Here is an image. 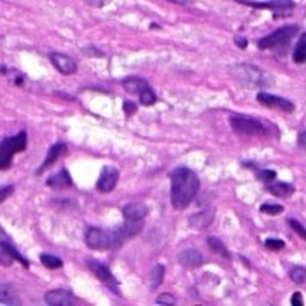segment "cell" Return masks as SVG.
<instances>
[{
    "mask_svg": "<svg viewBox=\"0 0 306 306\" xmlns=\"http://www.w3.org/2000/svg\"><path fill=\"white\" fill-rule=\"evenodd\" d=\"M172 3H176V5H187L189 2H181V0H172Z\"/></svg>",
    "mask_w": 306,
    "mask_h": 306,
    "instance_id": "obj_41",
    "label": "cell"
},
{
    "mask_svg": "<svg viewBox=\"0 0 306 306\" xmlns=\"http://www.w3.org/2000/svg\"><path fill=\"white\" fill-rule=\"evenodd\" d=\"M290 277H291V280H293L294 283H297V285H303L305 280H306V271H305V266H300V265L294 266V268L291 269V273H290Z\"/></svg>",
    "mask_w": 306,
    "mask_h": 306,
    "instance_id": "obj_28",
    "label": "cell"
},
{
    "mask_svg": "<svg viewBox=\"0 0 306 306\" xmlns=\"http://www.w3.org/2000/svg\"><path fill=\"white\" fill-rule=\"evenodd\" d=\"M40 262L49 269H58L63 266V260L57 256H52V254H40Z\"/></svg>",
    "mask_w": 306,
    "mask_h": 306,
    "instance_id": "obj_25",
    "label": "cell"
},
{
    "mask_svg": "<svg viewBox=\"0 0 306 306\" xmlns=\"http://www.w3.org/2000/svg\"><path fill=\"white\" fill-rule=\"evenodd\" d=\"M0 299H2V305H20L19 294H17L15 288L11 283H2Z\"/></svg>",
    "mask_w": 306,
    "mask_h": 306,
    "instance_id": "obj_20",
    "label": "cell"
},
{
    "mask_svg": "<svg viewBox=\"0 0 306 306\" xmlns=\"http://www.w3.org/2000/svg\"><path fill=\"white\" fill-rule=\"evenodd\" d=\"M89 5H104V2H88Z\"/></svg>",
    "mask_w": 306,
    "mask_h": 306,
    "instance_id": "obj_43",
    "label": "cell"
},
{
    "mask_svg": "<svg viewBox=\"0 0 306 306\" xmlns=\"http://www.w3.org/2000/svg\"><path fill=\"white\" fill-rule=\"evenodd\" d=\"M207 245L210 247V250L216 254H219V256H222L225 259H230V253L227 250V247L224 245V242L219 239V237L216 236H208L207 237Z\"/></svg>",
    "mask_w": 306,
    "mask_h": 306,
    "instance_id": "obj_22",
    "label": "cell"
},
{
    "mask_svg": "<svg viewBox=\"0 0 306 306\" xmlns=\"http://www.w3.org/2000/svg\"><path fill=\"white\" fill-rule=\"evenodd\" d=\"M84 244L91 250H109L115 248L112 230H103L98 227H88L84 231Z\"/></svg>",
    "mask_w": 306,
    "mask_h": 306,
    "instance_id": "obj_6",
    "label": "cell"
},
{
    "mask_svg": "<svg viewBox=\"0 0 306 306\" xmlns=\"http://www.w3.org/2000/svg\"><path fill=\"white\" fill-rule=\"evenodd\" d=\"M241 5H248L257 9H271V11H290L294 8L293 2H245V0H241Z\"/></svg>",
    "mask_w": 306,
    "mask_h": 306,
    "instance_id": "obj_18",
    "label": "cell"
},
{
    "mask_svg": "<svg viewBox=\"0 0 306 306\" xmlns=\"http://www.w3.org/2000/svg\"><path fill=\"white\" fill-rule=\"evenodd\" d=\"M260 213H263V214H268V216H277V214H280V213H283V207L282 205H279V204H269V202H266V204H263V205H260Z\"/></svg>",
    "mask_w": 306,
    "mask_h": 306,
    "instance_id": "obj_29",
    "label": "cell"
},
{
    "mask_svg": "<svg viewBox=\"0 0 306 306\" xmlns=\"http://www.w3.org/2000/svg\"><path fill=\"white\" fill-rule=\"evenodd\" d=\"M49 60L61 75H72L77 72V63L69 55H64L60 52H51Z\"/></svg>",
    "mask_w": 306,
    "mask_h": 306,
    "instance_id": "obj_12",
    "label": "cell"
},
{
    "mask_svg": "<svg viewBox=\"0 0 306 306\" xmlns=\"http://www.w3.org/2000/svg\"><path fill=\"white\" fill-rule=\"evenodd\" d=\"M156 305H161V306H173V305H176V297L172 296V294H168V293H164V294L158 296Z\"/></svg>",
    "mask_w": 306,
    "mask_h": 306,
    "instance_id": "obj_32",
    "label": "cell"
},
{
    "mask_svg": "<svg viewBox=\"0 0 306 306\" xmlns=\"http://www.w3.org/2000/svg\"><path fill=\"white\" fill-rule=\"evenodd\" d=\"M288 225H290L302 239H306V231H305V227H303V224H300L299 220H296V219H288Z\"/></svg>",
    "mask_w": 306,
    "mask_h": 306,
    "instance_id": "obj_33",
    "label": "cell"
},
{
    "mask_svg": "<svg viewBox=\"0 0 306 306\" xmlns=\"http://www.w3.org/2000/svg\"><path fill=\"white\" fill-rule=\"evenodd\" d=\"M0 257H2V265H3V266H11L12 262H14L12 256H11L8 251H5V250H2V253H0Z\"/></svg>",
    "mask_w": 306,
    "mask_h": 306,
    "instance_id": "obj_35",
    "label": "cell"
},
{
    "mask_svg": "<svg viewBox=\"0 0 306 306\" xmlns=\"http://www.w3.org/2000/svg\"><path fill=\"white\" fill-rule=\"evenodd\" d=\"M178 262L185 269H195L204 263V257L198 250H184L178 254Z\"/></svg>",
    "mask_w": 306,
    "mask_h": 306,
    "instance_id": "obj_14",
    "label": "cell"
},
{
    "mask_svg": "<svg viewBox=\"0 0 306 306\" xmlns=\"http://www.w3.org/2000/svg\"><path fill=\"white\" fill-rule=\"evenodd\" d=\"M300 31V28L297 25H286V26H282L279 29H276L274 32L268 34L263 39H260L257 42V48L262 49V51H266V49H277V48H282L285 45H288L296 34Z\"/></svg>",
    "mask_w": 306,
    "mask_h": 306,
    "instance_id": "obj_5",
    "label": "cell"
},
{
    "mask_svg": "<svg viewBox=\"0 0 306 306\" xmlns=\"http://www.w3.org/2000/svg\"><path fill=\"white\" fill-rule=\"evenodd\" d=\"M265 247L271 251H280L285 248V242L282 239H274V237H268L265 239Z\"/></svg>",
    "mask_w": 306,
    "mask_h": 306,
    "instance_id": "obj_31",
    "label": "cell"
},
{
    "mask_svg": "<svg viewBox=\"0 0 306 306\" xmlns=\"http://www.w3.org/2000/svg\"><path fill=\"white\" fill-rule=\"evenodd\" d=\"M199 178L189 167H176L170 172V201L175 210H185L199 192Z\"/></svg>",
    "mask_w": 306,
    "mask_h": 306,
    "instance_id": "obj_1",
    "label": "cell"
},
{
    "mask_svg": "<svg viewBox=\"0 0 306 306\" xmlns=\"http://www.w3.org/2000/svg\"><path fill=\"white\" fill-rule=\"evenodd\" d=\"M230 72L237 81L247 88H259V86H268V84H271L269 81H266L268 75L254 64H247V63L234 64L231 66Z\"/></svg>",
    "mask_w": 306,
    "mask_h": 306,
    "instance_id": "obj_3",
    "label": "cell"
},
{
    "mask_svg": "<svg viewBox=\"0 0 306 306\" xmlns=\"http://www.w3.org/2000/svg\"><path fill=\"white\" fill-rule=\"evenodd\" d=\"M230 126L236 133L247 135V137H259V138L271 137L273 129H277L274 126L268 127L263 121L248 115H233L230 118Z\"/></svg>",
    "mask_w": 306,
    "mask_h": 306,
    "instance_id": "obj_2",
    "label": "cell"
},
{
    "mask_svg": "<svg viewBox=\"0 0 306 306\" xmlns=\"http://www.w3.org/2000/svg\"><path fill=\"white\" fill-rule=\"evenodd\" d=\"M137 104L135 103H132V101H124L123 103V110H124V113L127 115V116H130V115H133L135 112H137Z\"/></svg>",
    "mask_w": 306,
    "mask_h": 306,
    "instance_id": "obj_34",
    "label": "cell"
},
{
    "mask_svg": "<svg viewBox=\"0 0 306 306\" xmlns=\"http://www.w3.org/2000/svg\"><path fill=\"white\" fill-rule=\"evenodd\" d=\"M257 179L265 182V184H269V182H273L276 181L277 178V173L274 172V170H269V168H262V170H257V173H256Z\"/></svg>",
    "mask_w": 306,
    "mask_h": 306,
    "instance_id": "obj_30",
    "label": "cell"
},
{
    "mask_svg": "<svg viewBox=\"0 0 306 306\" xmlns=\"http://www.w3.org/2000/svg\"><path fill=\"white\" fill-rule=\"evenodd\" d=\"M138 95H140V103L146 107L153 106L156 103V95H155V92H153V89L150 86L144 88Z\"/></svg>",
    "mask_w": 306,
    "mask_h": 306,
    "instance_id": "obj_27",
    "label": "cell"
},
{
    "mask_svg": "<svg viewBox=\"0 0 306 306\" xmlns=\"http://www.w3.org/2000/svg\"><path fill=\"white\" fill-rule=\"evenodd\" d=\"M141 231H143V220H127L126 219L121 225H118L115 230H112L115 248L121 247L124 241L140 234Z\"/></svg>",
    "mask_w": 306,
    "mask_h": 306,
    "instance_id": "obj_7",
    "label": "cell"
},
{
    "mask_svg": "<svg viewBox=\"0 0 306 306\" xmlns=\"http://www.w3.org/2000/svg\"><path fill=\"white\" fill-rule=\"evenodd\" d=\"M46 185L51 187V189H55V190H60V189H69V187H72V178H71V173L67 172V168L63 167L57 175H52L51 178H48Z\"/></svg>",
    "mask_w": 306,
    "mask_h": 306,
    "instance_id": "obj_17",
    "label": "cell"
},
{
    "mask_svg": "<svg viewBox=\"0 0 306 306\" xmlns=\"http://www.w3.org/2000/svg\"><path fill=\"white\" fill-rule=\"evenodd\" d=\"M291 305H293V306H302V305H303V296H302L299 291L293 294V297H291Z\"/></svg>",
    "mask_w": 306,
    "mask_h": 306,
    "instance_id": "obj_38",
    "label": "cell"
},
{
    "mask_svg": "<svg viewBox=\"0 0 306 306\" xmlns=\"http://www.w3.org/2000/svg\"><path fill=\"white\" fill-rule=\"evenodd\" d=\"M28 147V135L26 130H22L14 137L3 138L2 149H0V168L8 170L11 167L12 158L15 153L23 152Z\"/></svg>",
    "mask_w": 306,
    "mask_h": 306,
    "instance_id": "obj_4",
    "label": "cell"
},
{
    "mask_svg": "<svg viewBox=\"0 0 306 306\" xmlns=\"http://www.w3.org/2000/svg\"><path fill=\"white\" fill-rule=\"evenodd\" d=\"M305 137H306V133H305V130L299 135V147L300 149H305Z\"/></svg>",
    "mask_w": 306,
    "mask_h": 306,
    "instance_id": "obj_40",
    "label": "cell"
},
{
    "mask_svg": "<svg viewBox=\"0 0 306 306\" xmlns=\"http://www.w3.org/2000/svg\"><path fill=\"white\" fill-rule=\"evenodd\" d=\"M213 220H214V210L207 208L201 213H195L193 216H190L189 225L193 230H205L211 225Z\"/></svg>",
    "mask_w": 306,
    "mask_h": 306,
    "instance_id": "obj_15",
    "label": "cell"
},
{
    "mask_svg": "<svg viewBox=\"0 0 306 306\" xmlns=\"http://www.w3.org/2000/svg\"><path fill=\"white\" fill-rule=\"evenodd\" d=\"M164 276H165V266L161 265V263H156L152 269V274H150V279H152V290H156V288L164 282Z\"/></svg>",
    "mask_w": 306,
    "mask_h": 306,
    "instance_id": "obj_24",
    "label": "cell"
},
{
    "mask_svg": "<svg viewBox=\"0 0 306 306\" xmlns=\"http://www.w3.org/2000/svg\"><path fill=\"white\" fill-rule=\"evenodd\" d=\"M234 42H236V46H239L241 49H245L248 46V40L244 39V37H236Z\"/></svg>",
    "mask_w": 306,
    "mask_h": 306,
    "instance_id": "obj_39",
    "label": "cell"
},
{
    "mask_svg": "<svg viewBox=\"0 0 306 306\" xmlns=\"http://www.w3.org/2000/svg\"><path fill=\"white\" fill-rule=\"evenodd\" d=\"M120 179V172L113 165H104L97 181V190L101 193H110Z\"/></svg>",
    "mask_w": 306,
    "mask_h": 306,
    "instance_id": "obj_8",
    "label": "cell"
},
{
    "mask_svg": "<svg viewBox=\"0 0 306 306\" xmlns=\"http://www.w3.org/2000/svg\"><path fill=\"white\" fill-rule=\"evenodd\" d=\"M121 84L130 94H140L144 88L149 86V83L144 78H138V77H127L121 81Z\"/></svg>",
    "mask_w": 306,
    "mask_h": 306,
    "instance_id": "obj_21",
    "label": "cell"
},
{
    "mask_svg": "<svg viewBox=\"0 0 306 306\" xmlns=\"http://www.w3.org/2000/svg\"><path fill=\"white\" fill-rule=\"evenodd\" d=\"M256 100L262 106H266V107H273V109H279L282 112H286V113H291L294 112V104L291 103L290 100L286 98H282V97H277V95H273V94H268V92H259L256 95Z\"/></svg>",
    "mask_w": 306,
    "mask_h": 306,
    "instance_id": "obj_9",
    "label": "cell"
},
{
    "mask_svg": "<svg viewBox=\"0 0 306 306\" xmlns=\"http://www.w3.org/2000/svg\"><path fill=\"white\" fill-rule=\"evenodd\" d=\"M88 266H89V269L95 274V277L100 282L106 283L109 288H112L115 293L118 291V280L115 279V276L112 274V271L104 263H101V262L92 259V260H88Z\"/></svg>",
    "mask_w": 306,
    "mask_h": 306,
    "instance_id": "obj_11",
    "label": "cell"
},
{
    "mask_svg": "<svg viewBox=\"0 0 306 306\" xmlns=\"http://www.w3.org/2000/svg\"><path fill=\"white\" fill-rule=\"evenodd\" d=\"M2 250H5V251H8L9 254H11V256H12V259L14 260H17V262H20L25 268H28L29 266V262H28V259L26 257H23L22 256V254L19 253V251H17L9 242H6L5 239H2Z\"/></svg>",
    "mask_w": 306,
    "mask_h": 306,
    "instance_id": "obj_26",
    "label": "cell"
},
{
    "mask_svg": "<svg viewBox=\"0 0 306 306\" xmlns=\"http://www.w3.org/2000/svg\"><path fill=\"white\" fill-rule=\"evenodd\" d=\"M45 302L51 306H72L78 303V299L74 293L58 288V290H51L45 294Z\"/></svg>",
    "mask_w": 306,
    "mask_h": 306,
    "instance_id": "obj_10",
    "label": "cell"
},
{
    "mask_svg": "<svg viewBox=\"0 0 306 306\" xmlns=\"http://www.w3.org/2000/svg\"><path fill=\"white\" fill-rule=\"evenodd\" d=\"M123 214L127 220H143L149 214V207L144 202H132L123 207Z\"/></svg>",
    "mask_w": 306,
    "mask_h": 306,
    "instance_id": "obj_16",
    "label": "cell"
},
{
    "mask_svg": "<svg viewBox=\"0 0 306 306\" xmlns=\"http://www.w3.org/2000/svg\"><path fill=\"white\" fill-rule=\"evenodd\" d=\"M266 189L269 190L271 195H274L277 198H290L294 195L296 189L288 182H283V181H273V184H268Z\"/></svg>",
    "mask_w": 306,
    "mask_h": 306,
    "instance_id": "obj_19",
    "label": "cell"
},
{
    "mask_svg": "<svg viewBox=\"0 0 306 306\" xmlns=\"http://www.w3.org/2000/svg\"><path fill=\"white\" fill-rule=\"evenodd\" d=\"M12 192H14V185H6V187H3V189H2V195H0V201L5 202V199L9 198V196L12 195Z\"/></svg>",
    "mask_w": 306,
    "mask_h": 306,
    "instance_id": "obj_37",
    "label": "cell"
},
{
    "mask_svg": "<svg viewBox=\"0 0 306 306\" xmlns=\"http://www.w3.org/2000/svg\"><path fill=\"white\" fill-rule=\"evenodd\" d=\"M293 60L296 64H303L306 60V34L303 32L300 36V40L294 49V54H293Z\"/></svg>",
    "mask_w": 306,
    "mask_h": 306,
    "instance_id": "obj_23",
    "label": "cell"
},
{
    "mask_svg": "<svg viewBox=\"0 0 306 306\" xmlns=\"http://www.w3.org/2000/svg\"><path fill=\"white\" fill-rule=\"evenodd\" d=\"M67 152V144L64 143V141H58V143H55V144H52L49 147V150H48V153H46V158H45V161L42 162V165L37 168V175H42L43 172H46V170L51 167V165H54L57 161H58V158L61 156V155H64V153Z\"/></svg>",
    "mask_w": 306,
    "mask_h": 306,
    "instance_id": "obj_13",
    "label": "cell"
},
{
    "mask_svg": "<svg viewBox=\"0 0 306 306\" xmlns=\"http://www.w3.org/2000/svg\"><path fill=\"white\" fill-rule=\"evenodd\" d=\"M159 28V25H156V23H150V29H158Z\"/></svg>",
    "mask_w": 306,
    "mask_h": 306,
    "instance_id": "obj_42",
    "label": "cell"
},
{
    "mask_svg": "<svg viewBox=\"0 0 306 306\" xmlns=\"http://www.w3.org/2000/svg\"><path fill=\"white\" fill-rule=\"evenodd\" d=\"M83 52L86 54L88 57H94L92 54H97V57H104V54L101 52V51H98L97 48H92V46H88V48H84L83 49Z\"/></svg>",
    "mask_w": 306,
    "mask_h": 306,
    "instance_id": "obj_36",
    "label": "cell"
},
{
    "mask_svg": "<svg viewBox=\"0 0 306 306\" xmlns=\"http://www.w3.org/2000/svg\"><path fill=\"white\" fill-rule=\"evenodd\" d=\"M6 72H8V69H6V66H5V64H3V66H2V74H3V75H5V74H6Z\"/></svg>",
    "mask_w": 306,
    "mask_h": 306,
    "instance_id": "obj_44",
    "label": "cell"
}]
</instances>
